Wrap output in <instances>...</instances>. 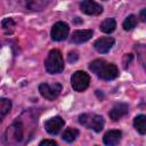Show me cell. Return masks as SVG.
I'll return each instance as SVG.
<instances>
[{"label": "cell", "instance_id": "cell-6", "mask_svg": "<svg viewBox=\"0 0 146 146\" xmlns=\"http://www.w3.org/2000/svg\"><path fill=\"white\" fill-rule=\"evenodd\" d=\"M39 91L43 98H46L48 100H55L62 91V84L58 82H55L51 84L43 82L39 86Z\"/></svg>", "mask_w": 146, "mask_h": 146}, {"label": "cell", "instance_id": "cell-24", "mask_svg": "<svg viewBox=\"0 0 146 146\" xmlns=\"http://www.w3.org/2000/svg\"><path fill=\"white\" fill-rule=\"evenodd\" d=\"M145 13H146V9H143V10L140 11V19H141L143 22H145V19H146V17H145Z\"/></svg>", "mask_w": 146, "mask_h": 146}, {"label": "cell", "instance_id": "cell-14", "mask_svg": "<svg viewBox=\"0 0 146 146\" xmlns=\"http://www.w3.org/2000/svg\"><path fill=\"white\" fill-rule=\"evenodd\" d=\"M133 125L140 135H145L146 133V116L144 114L137 115L133 120Z\"/></svg>", "mask_w": 146, "mask_h": 146}, {"label": "cell", "instance_id": "cell-3", "mask_svg": "<svg viewBox=\"0 0 146 146\" xmlns=\"http://www.w3.org/2000/svg\"><path fill=\"white\" fill-rule=\"evenodd\" d=\"M79 122L88 129H92L96 132H100L104 128L105 121L102 115L94 113H83L79 116Z\"/></svg>", "mask_w": 146, "mask_h": 146}, {"label": "cell", "instance_id": "cell-20", "mask_svg": "<svg viewBox=\"0 0 146 146\" xmlns=\"http://www.w3.org/2000/svg\"><path fill=\"white\" fill-rule=\"evenodd\" d=\"M136 25H137V17H136L135 15L128 16V17L124 19V22H123V29H124L125 31L132 30Z\"/></svg>", "mask_w": 146, "mask_h": 146}, {"label": "cell", "instance_id": "cell-23", "mask_svg": "<svg viewBox=\"0 0 146 146\" xmlns=\"http://www.w3.org/2000/svg\"><path fill=\"white\" fill-rule=\"evenodd\" d=\"M131 59H132V55L131 54H128V55L124 56V62H123L124 68H127V65H129V63L131 62Z\"/></svg>", "mask_w": 146, "mask_h": 146}, {"label": "cell", "instance_id": "cell-12", "mask_svg": "<svg viewBox=\"0 0 146 146\" xmlns=\"http://www.w3.org/2000/svg\"><path fill=\"white\" fill-rule=\"evenodd\" d=\"M91 36H92L91 30H78V31L73 32L71 40L74 43H83V42L90 40Z\"/></svg>", "mask_w": 146, "mask_h": 146}, {"label": "cell", "instance_id": "cell-17", "mask_svg": "<svg viewBox=\"0 0 146 146\" xmlns=\"http://www.w3.org/2000/svg\"><path fill=\"white\" fill-rule=\"evenodd\" d=\"M116 27V22L114 18H106L100 24V30L104 33H112Z\"/></svg>", "mask_w": 146, "mask_h": 146}, {"label": "cell", "instance_id": "cell-13", "mask_svg": "<svg viewBox=\"0 0 146 146\" xmlns=\"http://www.w3.org/2000/svg\"><path fill=\"white\" fill-rule=\"evenodd\" d=\"M121 136H122V133L120 130H110L104 135L103 141L105 145L113 146V145H116L121 140Z\"/></svg>", "mask_w": 146, "mask_h": 146}, {"label": "cell", "instance_id": "cell-11", "mask_svg": "<svg viewBox=\"0 0 146 146\" xmlns=\"http://www.w3.org/2000/svg\"><path fill=\"white\" fill-rule=\"evenodd\" d=\"M128 112H129L128 104H125V103H119V104H115L112 107V110L110 111L108 115H110V117L113 121H117L122 116H124L125 114H128Z\"/></svg>", "mask_w": 146, "mask_h": 146}, {"label": "cell", "instance_id": "cell-4", "mask_svg": "<svg viewBox=\"0 0 146 146\" xmlns=\"http://www.w3.org/2000/svg\"><path fill=\"white\" fill-rule=\"evenodd\" d=\"M24 124L21 119H16L6 132V141L9 144H18L24 139Z\"/></svg>", "mask_w": 146, "mask_h": 146}, {"label": "cell", "instance_id": "cell-16", "mask_svg": "<svg viewBox=\"0 0 146 146\" xmlns=\"http://www.w3.org/2000/svg\"><path fill=\"white\" fill-rule=\"evenodd\" d=\"M46 5V0H25V6L30 10H42Z\"/></svg>", "mask_w": 146, "mask_h": 146}, {"label": "cell", "instance_id": "cell-1", "mask_svg": "<svg viewBox=\"0 0 146 146\" xmlns=\"http://www.w3.org/2000/svg\"><path fill=\"white\" fill-rule=\"evenodd\" d=\"M89 68L91 72H94L97 76H99L103 80H113L119 75V70L117 67L112 64L107 63L104 59H95L94 62L90 63Z\"/></svg>", "mask_w": 146, "mask_h": 146}, {"label": "cell", "instance_id": "cell-7", "mask_svg": "<svg viewBox=\"0 0 146 146\" xmlns=\"http://www.w3.org/2000/svg\"><path fill=\"white\" fill-rule=\"evenodd\" d=\"M70 27L65 22H57L51 29V39L54 41H63L67 38Z\"/></svg>", "mask_w": 146, "mask_h": 146}, {"label": "cell", "instance_id": "cell-2", "mask_svg": "<svg viewBox=\"0 0 146 146\" xmlns=\"http://www.w3.org/2000/svg\"><path fill=\"white\" fill-rule=\"evenodd\" d=\"M46 71L50 74H57L64 71V60L60 51L58 49H52L49 51L44 60Z\"/></svg>", "mask_w": 146, "mask_h": 146}, {"label": "cell", "instance_id": "cell-9", "mask_svg": "<svg viewBox=\"0 0 146 146\" xmlns=\"http://www.w3.org/2000/svg\"><path fill=\"white\" fill-rule=\"evenodd\" d=\"M64 120L60 116H54L44 122V129L50 135H57L64 127Z\"/></svg>", "mask_w": 146, "mask_h": 146}, {"label": "cell", "instance_id": "cell-22", "mask_svg": "<svg viewBox=\"0 0 146 146\" xmlns=\"http://www.w3.org/2000/svg\"><path fill=\"white\" fill-rule=\"evenodd\" d=\"M43 145H52V146H56L57 143L55 140H50V139H44L42 141H40V146H43Z\"/></svg>", "mask_w": 146, "mask_h": 146}, {"label": "cell", "instance_id": "cell-18", "mask_svg": "<svg viewBox=\"0 0 146 146\" xmlns=\"http://www.w3.org/2000/svg\"><path fill=\"white\" fill-rule=\"evenodd\" d=\"M78 136H79V130L78 129H75V128H67L63 132L62 138L65 141H67V143H72V141H74L76 139Z\"/></svg>", "mask_w": 146, "mask_h": 146}, {"label": "cell", "instance_id": "cell-15", "mask_svg": "<svg viewBox=\"0 0 146 146\" xmlns=\"http://www.w3.org/2000/svg\"><path fill=\"white\" fill-rule=\"evenodd\" d=\"M11 110V102L7 98H0V123L5 119V116Z\"/></svg>", "mask_w": 146, "mask_h": 146}, {"label": "cell", "instance_id": "cell-21", "mask_svg": "<svg viewBox=\"0 0 146 146\" xmlns=\"http://www.w3.org/2000/svg\"><path fill=\"white\" fill-rule=\"evenodd\" d=\"M78 58H79V55H78V51H75V50H74V51H70L68 55H67V59H68L70 63L76 62Z\"/></svg>", "mask_w": 146, "mask_h": 146}, {"label": "cell", "instance_id": "cell-8", "mask_svg": "<svg viewBox=\"0 0 146 146\" xmlns=\"http://www.w3.org/2000/svg\"><path fill=\"white\" fill-rule=\"evenodd\" d=\"M80 9L82 13L91 16H97L103 13V7L92 0H83L80 5Z\"/></svg>", "mask_w": 146, "mask_h": 146}, {"label": "cell", "instance_id": "cell-5", "mask_svg": "<svg viewBox=\"0 0 146 146\" xmlns=\"http://www.w3.org/2000/svg\"><path fill=\"white\" fill-rule=\"evenodd\" d=\"M89 83H90V76L84 71H76L73 73L71 78L72 88L79 92L84 91L89 87Z\"/></svg>", "mask_w": 146, "mask_h": 146}, {"label": "cell", "instance_id": "cell-10", "mask_svg": "<svg viewBox=\"0 0 146 146\" xmlns=\"http://www.w3.org/2000/svg\"><path fill=\"white\" fill-rule=\"evenodd\" d=\"M114 46V39L111 36H104V38H99L95 41L94 47L95 49L100 52V54H106L107 51H110V49Z\"/></svg>", "mask_w": 146, "mask_h": 146}, {"label": "cell", "instance_id": "cell-19", "mask_svg": "<svg viewBox=\"0 0 146 146\" xmlns=\"http://www.w3.org/2000/svg\"><path fill=\"white\" fill-rule=\"evenodd\" d=\"M1 27H2V30L5 32V34L9 35V34H13L14 33L15 27H16V24H15V22L11 18H5L1 22Z\"/></svg>", "mask_w": 146, "mask_h": 146}]
</instances>
